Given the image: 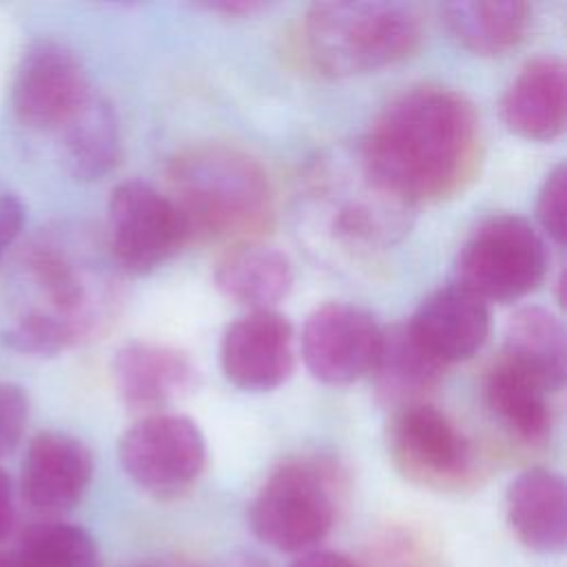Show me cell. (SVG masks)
I'll list each match as a JSON object with an SVG mask.
<instances>
[{
	"label": "cell",
	"instance_id": "cell-1",
	"mask_svg": "<svg viewBox=\"0 0 567 567\" xmlns=\"http://www.w3.org/2000/svg\"><path fill=\"white\" fill-rule=\"evenodd\" d=\"M117 268L104 246L80 228L38 235L18 259V315L2 332L9 348L55 357L97 339L117 317Z\"/></svg>",
	"mask_w": 567,
	"mask_h": 567
},
{
	"label": "cell",
	"instance_id": "cell-2",
	"mask_svg": "<svg viewBox=\"0 0 567 567\" xmlns=\"http://www.w3.org/2000/svg\"><path fill=\"white\" fill-rule=\"evenodd\" d=\"M359 148L377 175L416 208L472 184L483 157L481 120L454 89L412 86L379 113Z\"/></svg>",
	"mask_w": 567,
	"mask_h": 567
},
{
	"label": "cell",
	"instance_id": "cell-3",
	"mask_svg": "<svg viewBox=\"0 0 567 567\" xmlns=\"http://www.w3.org/2000/svg\"><path fill=\"white\" fill-rule=\"evenodd\" d=\"M297 215L308 244L326 261L365 264L408 235L414 206L354 146L323 153L306 168Z\"/></svg>",
	"mask_w": 567,
	"mask_h": 567
},
{
	"label": "cell",
	"instance_id": "cell-4",
	"mask_svg": "<svg viewBox=\"0 0 567 567\" xmlns=\"http://www.w3.org/2000/svg\"><path fill=\"white\" fill-rule=\"evenodd\" d=\"M168 197L188 241H257L275 215L266 171L246 153L206 144L179 153L168 166Z\"/></svg>",
	"mask_w": 567,
	"mask_h": 567
},
{
	"label": "cell",
	"instance_id": "cell-5",
	"mask_svg": "<svg viewBox=\"0 0 567 567\" xmlns=\"http://www.w3.org/2000/svg\"><path fill=\"white\" fill-rule=\"evenodd\" d=\"M303 49L328 78L365 75L414 55L423 20L403 2H317L303 18Z\"/></svg>",
	"mask_w": 567,
	"mask_h": 567
},
{
	"label": "cell",
	"instance_id": "cell-6",
	"mask_svg": "<svg viewBox=\"0 0 567 567\" xmlns=\"http://www.w3.org/2000/svg\"><path fill=\"white\" fill-rule=\"evenodd\" d=\"M341 496V472L323 456H299L277 465L257 489L248 525L284 554L312 551L332 529Z\"/></svg>",
	"mask_w": 567,
	"mask_h": 567
},
{
	"label": "cell",
	"instance_id": "cell-7",
	"mask_svg": "<svg viewBox=\"0 0 567 567\" xmlns=\"http://www.w3.org/2000/svg\"><path fill=\"white\" fill-rule=\"evenodd\" d=\"M547 261L545 239L525 217L496 213L481 219L463 239L454 284L485 303H507L543 281Z\"/></svg>",
	"mask_w": 567,
	"mask_h": 567
},
{
	"label": "cell",
	"instance_id": "cell-8",
	"mask_svg": "<svg viewBox=\"0 0 567 567\" xmlns=\"http://www.w3.org/2000/svg\"><path fill=\"white\" fill-rule=\"evenodd\" d=\"M396 472L432 492H463L478 481L481 461L465 432L439 408L419 401L394 410L385 430Z\"/></svg>",
	"mask_w": 567,
	"mask_h": 567
},
{
	"label": "cell",
	"instance_id": "cell-9",
	"mask_svg": "<svg viewBox=\"0 0 567 567\" xmlns=\"http://www.w3.org/2000/svg\"><path fill=\"white\" fill-rule=\"evenodd\" d=\"M120 465L146 494L159 501L184 496L206 467V439L199 425L173 412H151L117 443Z\"/></svg>",
	"mask_w": 567,
	"mask_h": 567
},
{
	"label": "cell",
	"instance_id": "cell-10",
	"mask_svg": "<svg viewBox=\"0 0 567 567\" xmlns=\"http://www.w3.org/2000/svg\"><path fill=\"white\" fill-rule=\"evenodd\" d=\"M188 244L171 197L142 179L113 188L106 206L104 246L120 272L148 275Z\"/></svg>",
	"mask_w": 567,
	"mask_h": 567
},
{
	"label": "cell",
	"instance_id": "cell-11",
	"mask_svg": "<svg viewBox=\"0 0 567 567\" xmlns=\"http://www.w3.org/2000/svg\"><path fill=\"white\" fill-rule=\"evenodd\" d=\"M89 97L86 71L73 49L51 38L29 44L11 84V109L24 126L58 131Z\"/></svg>",
	"mask_w": 567,
	"mask_h": 567
},
{
	"label": "cell",
	"instance_id": "cell-12",
	"mask_svg": "<svg viewBox=\"0 0 567 567\" xmlns=\"http://www.w3.org/2000/svg\"><path fill=\"white\" fill-rule=\"evenodd\" d=\"M381 328L359 306L330 301L315 308L301 330V359L326 385H348L370 374Z\"/></svg>",
	"mask_w": 567,
	"mask_h": 567
},
{
	"label": "cell",
	"instance_id": "cell-13",
	"mask_svg": "<svg viewBox=\"0 0 567 567\" xmlns=\"http://www.w3.org/2000/svg\"><path fill=\"white\" fill-rule=\"evenodd\" d=\"M290 321L275 310H250L233 321L219 348L224 377L246 392L279 388L295 368Z\"/></svg>",
	"mask_w": 567,
	"mask_h": 567
},
{
	"label": "cell",
	"instance_id": "cell-14",
	"mask_svg": "<svg viewBox=\"0 0 567 567\" xmlns=\"http://www.w3.org/2000/svg\"><path fill=\"white\" fill-rule=\"evenodd\" d=\"M93 478V454L69 432L44 430L29 441L20 470L27 505L44 516L73 509Z\"/></svg>",
	"mask_w": 567,
	"mask_h": 567
},
{
	"label": "cell",
	"instance_id": "cell-15",
	"mask_svg": "<svg viewBox=\"0 0 567 567\" xmlns=\"http://www.w3.org/2000/svg\"><path fill=\"white\" fill-rule=\"evenodd\" d=\"M405 326L419 346L447 368L483 348L489 334V310L483 299L450 284L427 295Z\"/></svg>",
	"mask_w": 567,
	"mask_h": 567
},
{
	"label": "cell",
	"instance_id": "cell-16",
	"mask_svg": "<svg viewBox=\"0 0 567 567\" xmlns=\"http://www.w3.org/2000/svg\"><path fill=\"white\" fill-rule=\"evenodd\" d=\"M113 385L131 410H157L188 394L197 370L186 352L155 341H128L111 361Z\"/></svg>",
	"mask_w": 567,
	"mask_h": 567
},
{
	"label": "cell",
	"instance_id": "cell-17",
	"mask_svg": "<svg viewBox=\"0 0 567 567\" xmlns=\"http://www.w3.org/2000/svg\"><path fill=\"white\" fill-rule=\"evenodd\" d=\"M509 529L529 551L554 556L567 547V487L547 467L520 472L505 492Z\"/></svg>",
	"mask_w": 567,
	"mask_h": 567
},
{
	"label": "cell",
	"instance_id": "cell-18",
	"mask_svg": "<svg viewBox=\"0 0 567 567\" xmlns=\"http://www.w3.org/2000/svg\"><path fill=\"white\" fill-rule=\"evenodd\" d=\"M565 64L556 55L529 60L501 97L503 124L518 137L549 142L565 128Z\"/></svg>",
	"mask_w": 567,
	"mask_h": 567
},
{
	"label": "cell",
	"instance_id": "cell-19",
	"mask_svg": "<svg viewBox=\"0 0 567 567\" xmlns=\"http://www.w3.org/2000/svg\"><path fill=\"white\" fill-rule=\"evenodd\" d=\"M534 377L505 359L492 363L483 379V401L492 421L523 445H540L551 434V403Z\"/></svg>",
	"mask_w": 567,
	"mask_h": 567
},
{
	"label": "cell",
	"instance_id": "cell-20",
	"mask_svg": "<svg viewBox=\"0 0 567 567\" xmlns=\"http://www.w3.org/2000/svg\"><path fill=\"white\" fill-rule=\"evenodd\" d=\"M217 290L250 310H272L288 297L295 268L286 252L259 241L235 244L215 266Z\"/></svg>",
	"mask_w": 567,
	"mask_h": 567
},
{
	"label": "cell",
	"instance_id": "cell-21",
	"mask_svg": "<svg viewBox=\"0 0 567 567\" xmlns=\"http://www.w3.org/2000/svg\"><path fill=\"white\" fill-rule=\"evenodd\" d=\"M55 133L60 140V162L75 179H100L120 162V122L104 97L91 93V97Z\"/></svg>",
	"mask_w": 567,
	"mask_h": 567
},
{
	"label": "cell",
	"instance_id": "cell-22",
	"mask_svg": "<svg viewBox=\"0 0 567 567\" xmlns=\"http://www.w3.org/2000/svg\"><path fill=\"white\" fill-rule=\"evenodd\" d=\"M445 365L432 359L405 323L381 328V341L370 370L381 401L394 408L419 403L443 379Z\"/></svg>",
	"mask_w": 567,
	"mask_h": 567
},
{
	"label": "cell",
	"instance_id": "cell-23",
	"mask_svg": "<svg viewBox=\"0 0 567 567\" xmlns=\"http://www.w3.org/2000/svg\"><path fill=\"white\" fill-rule=\"evenodd\" d=\"M501 359L534 377L545 390L558 392L567 370L563 323L540 306L520 308L507 323Z\"/></svg>",
	"mask_w": 567,
	"mask_h": 567
},
{
	"label": "cell",
	"instance_id": "cell-24",
	"mask_svg": "<svg viewBox=\"0 0 567 567\" xmlns=\"http://www.w3.org/2000/svg\"><path fill=\"white\" fill-rule=\"evenodd\" d=\"M441 16L452 38L476 55H503L518 47L532 22L529 4L518 0L447 2Z\"/></svg>",
	"mask_w": 567,
	"mask_h": 567
},
{
	"label": "cell",
	"instance_id": "cell-25",
	"mask_svg": "<svg viewBox=\"0 0 567 567\" xmlns=\"http://www.w3.org/2000/svg\"><path fill=\"white\" fill-rule=\"evenodd\" d=\"M13 558L18 567H100L93 536L64 520H42L27 527Z\"/></svg>",
	"mask_w": 567,
	"mask_h": 567
},
{
	"label": "cell",
	"instance_id": "cell-26",
	"mask_svg": "<svg viewBox=\"0 0 567 567\" xmlns=\"http://www.w3.org/2000/svg\"><path fill=\"white\" fill-rule=\"evenodd\" d=\"M359 567H443L434 545L412 527H390L370 540Z\"/></svg>",
	"mask_w": 567,
	"mask_h": 567
},
{
	"label": "cell",
	"instance_id": "cell-27",
	"mask_svg": "<svg viewBox=\"0 0 567 567\" xmlns=\"http://www.w3.org/2000/svg\"><path fill=\"white\" fill-rule=\"evenodd\" d=\"M565 197H567V171L565 164L554 166L540 184L536 199V219L543 233L556 244H565Z\"/></svg>",
	"mask_w": 567,
	"mask_h": 567
},
{
	"label": "cell",
	"instance_id": "cell-28",
	"mask_svg": "<svg viewBox=\"0 0 567 567\" xmlns=\"http://www.w3.org/2000/svg\"><path fill=\"white\" fill-rule=\"evenodd\" d=\"M29 416V401L20 385L0 381V458L22 439Z\"/></svg>",
	"mask_w": 567,
	"mask_h": 567
},
{
	"label": "cell",
	"instance_id": "cell-29",
	"mask_svg": "<svg viewBox=\"0 0 567 567\" xmlns=\"http://www.w3.org/2000/svg\"><path fill=\"white\" fill-rule=\"evenodd\" d=\"M24 226V206L11 193H0V261Z\"/></svg>",
	"mask_w": 567,
	"mask_h": 567
},
{
	"label": "cell",
	"instance_id": "cell-30",
	"mask_svg": "<svg viewBox=\"0 0 567 567\" xmlns=\"http://www.w3.org/2000/svg\"><path fill=\"white\" fill-rule=\"evenodd\" d=\"M288 567H359L350 556L332 549H312L295 558Z\"/></svg>",
	"mask_w": 567,
	"mask_h": 567
},
{
	"label": "cell",
	"instance_id": "cell-31",
	"mask_svg": "<svg viewBox=\"0 0 567 567\" xmlns=\"http://www.w3.org/2000/svg\"><path fill=\"white\" fill-rule=\"evenodd\" d=\"M16 520V505H13V487L9 474L0 467V543L7 540V536L13 529Z\"/></svg>",
	"mask_w": 567,
	"mask_h": 567
},
{
	"label": "cell",
	"instance_id": "cell-32",
	"mask_svg": "<svg viewBox=\"0 0 567 567\" xmlns=\"http://www.w3.org/2000/svg\"><path fill=\"white\" fill-rule=\"evenodd\" d=\"M208 11L215 13H226V16H244V13H255L259 11L264 4L261 2H252V0H219V2H208L204 4Z\"/></svg>",
	"mask_w": 567,
	"mask_h": 567
},
{
	"label": "cell",
	"instance_id": "cell-33",
	"mask_svg": "<svg viewBox=\"0 0 567 567\" xmlns=\"http://www.w3.org/2000/svg\"><path fill=\"white\" fill-rule=\"evenodd\" d=\"M122 567H202V565L193 563L188 558H179V556H162V558L128 563V565H122Z\"/></svg>",
	"mask_w": 567,
	"mask_h": 567
},
{
	"label": "cell",
	"instance_id": "cell-34",
	"mask_svg": "<svg viewBox=\"0 0 567 567\" xmlns=\"http://www.w3.org/2000/svg\"><path fill=\"white\" fill-rule=\"evenodd\" d=\"M0 567H18V563H16V558H13V551H11V554L0 551Z\"/></svg>",
	"mask_w": 567,
	"mask_h": 567
}]
</instances>
